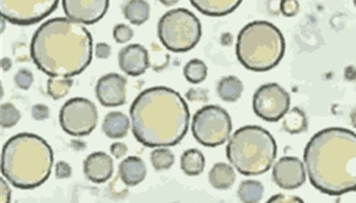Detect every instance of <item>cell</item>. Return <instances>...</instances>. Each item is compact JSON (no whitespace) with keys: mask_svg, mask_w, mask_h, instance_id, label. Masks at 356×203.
Segmentation results:
<instances>
[{"mask_svg":"<svg viewBox=\"0 0 356 203\" xmlns=\"http://www.w3.org/2000/svg\"><path fill=\"white\" fill-rule=\"evenodd\" d=\"M243 90L242 82L234 76L222 78L217 86L218 96L226 102L236 101L241 97Z\"/></svg>","mask_w":356,"mask_h":203,"instance_id":"23","label":"cell"},{"mask_svg":"<svg viewBox=\"0 0 356 203\" xmlns=\"http://www.w3.org/2000/svg\"><path fill=\"white\" fill-rule=\"evenodd\" d=\"M118 64L120 69L131 76H138L145 72L149 65L147 49L140 44H130L119 52Z\"/></svg>","mask_w":356,"mask_h":203,"instance_id":"15","label":"cell"},{"mask_svg":"<svg viewBox=\"0 0 356 203\" xmlns=\"http://www.w3.org/2000/svg\"><path fill=\"white\" fill-rule=\"evenodd\" d=\"M129 113L133 134L147 147L175 145L188 131L187 103L178 92L166 87L143 91L132 103Z\"/></svg>","mask_w":356,"mask_h":203,"instance_id":"3","label":"cell"},{"mask_svg":"<svg viewBox=\"0 0 356 203\" xmlns=\"http://www.w3.org/2000/svg\"><path fill=\"white\" fill-rule=\"evenodd\" d=\"M110 151L115 158L119 159L127 154L128 148L124 143L115 142L110 146Z\"/></svg>","mask_w":356,"mask_h":203,"instance_id":"38","label":"cell"},{"mask_svg":"<svg viewBox=\"0 0 356 203\" xmlns=\"http://www.w3.org/2000/svg\"><path fill=\"white\" fill-rule=\"evenodd\" d=\"M201 13L211 17H221L232 12L243 0H189Z\"/></svg>","mask_w":356,"mask_h":203,"instance_id":"18","label":"cell"},{"mask_svg":"<svg viewBox=\"0 0 356 203\" xmlns=\"http://www.w3.org/2000/svg\"><path fill=\"white\" fill-rule=\"evenodd\" d=\"M72 168L65 161H59L56 164L55 175L58 179L68 178L71 176Z\"/></svg>","mask_w":356,"mask_h":203,"instance_id":"33","label":"cell"},{"mask_svg":"<svg viewBox=\"0 0 356 203\" xmlns=\"http://www.w3.org/2000/svg\"><path fill=\"white\" fill-rule=\"evenodd\" d=\"M127 79L116 73L101 77L96 85L95 93L99 103L105 107H117L126 101Z\"/></svg>","mask_w":356,"mask_h":203,"instance_id":"14","label":"cell"},{"mask_svg":"<svg viewBox=\"0 0 356 203\" xmlns=\"http://www.w3.org/2000/svg\"><path fill=\"white\" fill-rule=\"evenodd\" d=\"M351 121L353 125L356 128V110L351 115Z\"/></svg>","mask_w":356,"mask_h":203,"instance_id":"41","label":"cell"},{"mask_svg":"<svg viewBox=\"0 0 356 203\" xmlns=\"http://www.w3.org/2000/svg\"><path fill=\"white\" fill-rule=\"evenodd\" d=\"M113 160L104 152H95L89 155L83 162L86 177L97 184L109 179L113 173Z\"/></svg>","mask_w":356,"mask_h":203,"instance_id":"16","label":"cell"},{"mask_svg":"<svg viewBox=\"0 0 356 203\" xmlns=\"http://www.w3.org/2000/svg\"><path fill=\"white\" fill-rule=\"evenodd\" d=\"M281 12L286 17H293L299 11L298 0H281L280 6Z\"/></svg>","mask_w":356,"mask_h":203,"instance_id":"32","label":"cell"},{"mask_svg":"<svg viewBox=\"0 0 356 203\" xmlns=\"http://www.w3.org/2000/svg\"><path fill=\"white\" fill-rule=\"evenodd\" d=\"M147 174L145 164L136 156L124 159L119 165V175L123 183L133 186L143 181Z\"/></svg>","mask_w":356,"mask_h":203,"instance_id":"17","label":"cell"},{"mask_svg":"<svg viewBox=\"0 0 356 203\" xmlns=\"http://www.w3.org/2000/svg\"><path fill=\"white\" fill-rule=\"evenodd\" d=\"M59 0H0V12L5 20L17 25L40 21L56 8Z\"/></svg>","mask_w":356,"mask_h":203,"instance_id":"10","label":"cell"},{"mask_svg":"<svg viewBox=\"0 0 356 203\" xmlns=\"http://www.w3.org/2000/svg\"><path fill=\"white\" fill-rule=\"evenodd\" d=\"M21 118L19 111L15 106L6 103L1 106V125L2 127L9 128L15 125Z\"/></svg>","mask_w":356,"mask_h":203,"instance_id":"29","label":"cell"},{"mask_svg":"<svg viewBox=\"0 0 356 203\" xmlns=\"http://www.w3.org/2000/svg\"><path fill=\"white\" fill-rule=\"evenodd\" d=\"M67 17L83 24H92L106 14L109 0H62Z\"/></svg>","mask_w":356,"mask_h":203,"instance_id":"12","label":"cell"},{"mask_svg":"<svg viewBox=\"0 0 356 203\" xmlns=\"http://www.w3.org/2000/svg\"><path fill=\"white\" fill-rule=\"evenodd\" d=\"M209 180L213 187L217 189H227L236 180V173L233 168L223 162L213 165L209 173Z\"/></svg>","mask_w":356,"mask_h":203,"instance_id":"20","label":"cell"},{"mask_svg":"<svg viewBox=\"0 0 356 203\" xmlns=\"http://www.w3.org/2000/svg\"><path fill=\"white\" fill-rule=\"evenodd\" d=\"M268 202H303V200L296 195H289L284 194H277L273 195Z\"/></svg>","mask_w":356,"mask_h":203,"instance_id":"36","label":"cell"},{"mask_svg":"<svg viewBox=\"0 0 356 203\" xmlns=\"http://www.w3.org/2000/svg\"><path fill=\"white\" fill-rule=\"evenodd\" d=\"M241 202L256 203L259 202L264 193V186L259 181L246 179L241 182L237 191Z\"/></svg>","mask_w":356,"mask_h":203,"instance_id":"24","label":"cell"},{"mask_svg":"<svg viewBox=\"0 0 356 203\" xmlns=\"http://www.w3.org/2000/svg\"><path fill=\"white\" fill-rule=\"evenodd\" d=\"M289 105V94L277 83L261 85L253 96L254 113L266 121H279L288 112Z\"/></svg>","mask_w":356,"mask_h":203,"instance_id":"11","label":"cell"},{"mask_svg":"<svg viewBox=\"0 0 356 203\" xmlns=\"http://www.w3.org/2000/svg\"><path fill=\"white\" fill-rule=\"evenodd\" d=\"M14 80L19 88L26 90L31 85L33 76L28 69H22L15 75Z\"/></svg>","mask_w":356,"mask_h":203,"instance_id":"31","label":"cell"},{"mask_svg":"<svg viewBox=\"0 0 356 203\" xmlns=\"http://www.w3.org/2000/svg\"><path fill=\"white\" fill-rule=\"evenodd\" d=\"M53 163L51 148L35 134H17L2 150V175L18 188L31 189L43 184L51 174Z\"/></svg>","mask_w":356,"mask_h":203,"instance_id":"4","label":"cell"},{"mask_svg":"<svg viewBox=\"0 0 356 203\" xmlns=\"http://www.w3.org/2000/svg\"><path fill=\"white\" fill-rule=\"evenodd\" d=\"M202 35L197 17L186 8H179L165 12L158 23V36L168 50L181 53L192 49Z\"/></svg>","mask_w":356,"mask_h":203,"instance_id":"7","label":"cell"},{"mask_svg":"<svg viewBox=\"0 0 356 203\" xmlns=\"http://www.w3.org/2000/svg\"><path fill=\"white\" fill-rule=\"evenodd\" d=\"M10 189L8 184L1 177V202L8 203L10 201Z\"/></svg>","mask_w":356,"mask_h":203,"instance_id":"39","label":"cell"},{"mask_svg":"<svg viewBox=\"0 0 356 203\" xmlns=\"http://www.w3.org/2000/svg\"><path fill=\"white\" fill-rule=\"evenodd\" d=\"M207 90L198 89H190L186 94L188 100L191 101H207Z\"/></svg>","mask_w":356,"mask_h":203,"instance_id":"34","label":"cell"},{"mask_svg":"<svg viewBox=\"0 0 356 203\" xmlns=\"http://www.w3.org/2000/svg\"><path fill=\"white\" fill-rule=\"evenodd\" d=\"M307 118L305 113L298 107H293L284 116L282 126L290 134H298L307 128Z\"/></svg>","mask_w":356,"mask_h":203,"instance_id":"25","label":"cell"},{"mask_svg":"<svg viewBox=\"0 0 356 203\" xmlns=\"http://www.w3.org/2000/svg\"><path fill=\"white\" fill-rule=\"evenodd\" d=\"M273 178L277 185L282 188H297L305 182L304 165L297 157H283L273 166Z\"/></svg>","mask_w":356,"mask_h":203,"instance_id":"13","label":"cell"},{"mask_svg":"<svg viewBox=\"0 0 356 203\" xmlns=\"http://www.w3.org/2000/svg\"><path fill=\"white\" fill-rule=\"evenodd\" d=\"M31 55L50 77L70 78L81 73L92 58V39L83 24L68 17L50 19L35 30Z\"/></svg>","mask_w":356,"mask_h":203,"instance_id":"1","label":"cell"},{"mask_svg":"<svg viewBox=\"0 0 356 203\" xmlns=\"http://www.w3.org/2000/svg\"><path fill=\"white\" fill-rule=\"evenodd\" d=\"M98 112L90 100L75 97L63 105L59 113V122L63 130L74 136L89 134L96 127Z\"/></svg>","mask_w":356,"mask_h":203,"instance_id":"9","label":"cell"},{"mask_svg":"<svg viewBox=\"0 0 356 203\" xmlns=\"http://www.w3.org/2000/svg\"><path fill=\"white\" fill-rule=\"evenodd\" d=\"M129 125L127 115L121 112H111L104 118L102 130L108 137L120 139L127 135Z\"/></svg>","mask_w":356,"mask_h":203,"instance_id":"19","label":"cell"},{"mask_svg":"<svg viewBox=\"0 0 356 203\" xmlns=\"http://www.w3.org/2000/svg\"><path fill=\"white\" fill-rule=\"evenodd\" d=\"M180 166L185 174L190 176L198 175L204 169L205 159L202 152L199 150L188 149L181 157Z\"/></svg>","mask_w":356,"mask_h":203,"instance_id":"22","label":"cell"},{"mask_svg":"<svg viewBox=\"0 0 356 203\" xmlns=\"http://www.w3.org/2000/svg\"><path fill=\"white\" fill-rule=\"evenodd\" d=\"M113 36L116 42L124 44L131 40L134 36V30L125 24H118L113 28Z\"/></svg>","mask_w":356,"mask_h":203,"instance_id":"30","label":"cell"},{"mask_svg":"<svg viewBox=\"0 0 356 203\" xmlns=\"http://www.w3.org/2000/svg\"><path fill=\"white\" fill-rule=\"evenodd\" d=\"M353 1H354L355 5L356 6V0H353Z\"/></svg>","mask_w":356,"mask_h":203,"instance_id":"42","label":"cell"},{"mask_svg":"<svg viewBox=\"0 0 356 203\" xmlns=\"http://www.w3.org/2000/svg\"><path fill=\"white\" fill-rule=\"evenodd\" d=\"M303 157L311 184L322 193L340 195L356 189V134L350 130L334 127L316 132Z\"/></svg>","mask_w":356,"mask_h":203,"instance_id":"2","label":"cell"},{"mask_svg":"<svg viewBox=\"0 0 356 203\" xmlns=\"http://www.w3.org/2000/svg\"><path fill=\"white\" fill-rule=\"evenodd\" d=\"M191 130L200 144L216 147L223 144L229 138L232 131L231 118L221 107L207 105L194 114Z\"/></svg>","mask_w":356,"mask_h":203,"instance_id":"8","label":"cell"},{"mask_svg":"<svg viewBox=\"0 0 356 203\" xmlns=\"http://www.w3.org/2000/svg\"><path fill=\"white\" fill-rule=\"evenodd\" d=\"M150 160L155 170H162L168 169L172 166L175 156L168 148H157L151 152Z\"/></svg>","mask_w":356,"mask_h":203,"instance_id":"28","label":"cell"},{"mask_svg":"<svg viewBox=\"0 0 356 203\" xmlns=\"http://www.w3.org/2000/svg\"><path fill=\"white\" fill-rule=\"evenodd\" d=\"M165 6H172L176 4L179 0H158Z\"/></svg>","mask_w":356,"mask_h":203,"instance_id":"40","label":"cell"},{"mask_svg":"<svg viewBox=\"0 0 356 203\" xmlns=\"http://www.w3.org/2000/svg\"><path fill=\"white\" fill-rule=\"evenodd\" d=\"M285 50L281 31L267 21L257 20L246 24L239 32L236 53L248 69L262 72L277 66Z\"/></svg>","mask_w":356,"mask_h":203,"instance_id":"5","label":"cell"},{"mask_svg":"<svg viewBox=\"0 0 356 203\" xmlns=\"http://www.w3.org/2000/svg\"><path fill=\"white\" fill-rule=\"evenodd\" d=\"M150 7L145 0H129L124 5L123 14L127 20L134 25H140L149 18Z\"/></svg>","mask_w":356,"mask_h":203,"instance_id":"21","label":"cell"},{"mask_svg":"<svg viewBox=\"0 0 356 203\" xmlns=\"http://www.w3.org/2000/svg\"><path fill=\"white\" fill-rule=\"evenodd\" d=\"M227 157L244 175L267 172L277 154V145L268 131L257 125H246L231 136L226 148Z\"/></svg>","mask_w":356,"mask_h":203,"instance_id":"6","label":"cell"},{"mask_svg":"<svg viewBox=\"0 0 356 203\" xmlns=\"http://www.w3.org/2000/svg\"><path fill=\"white\" fill-rule=\"evenodd\" d=\"M111 52V46L105 42L97 43L95 48V56L99 59L108 58Z\"/></svg>","mask_w":356,"mask_h":203,"instance_id":"37","label":"cell"},{"mask_svg":"<svg viewBox=\"0 0 356 203\" xmlns=\"http://www.w3.org/2000/svg\"><path fill=\"white\" fill-rule=\"evenodd\" d=\"M72 82L70 78L51 77L47 81V92L53 99L58 100L67 94Z\"/></svg>","mask_w":356,"mask_h":203,"instance_id":"27","label":"cell"},{"mask_svg":"<svg viewBox=\"0 0 356 203\" xmlns=\"http://www.w3.org/2000/svg\"><path fill=\"white\" fill-rule=\"evenodd\" d=\"M184 75L191 83L202 82L207 75V67L201 60L195 58L189 60L184 67Z\"/></svg>","mask_w":356,"mask_h":203,"instance_id":"26","label":"cell"},{"mask_svg":"<svg viewBox=\"0 0 356 203\" xmlns=\"http://www.w3.org/2000/svg\"><path fill=\"white\" fill-rule=\"evenodd\" d=\"M32 116L37 121L47 119L49 116V107L44 105L38 104L32 107Z\"/></svg>","mask_w":356,"mask_h":203,"instance_id":"35","label":"cell"}]
</instances>
